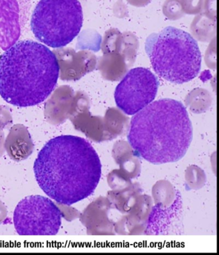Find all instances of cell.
Returning a JSON list of instances; mask_svg holds the SVG:
<instances>
[{
    "label": "cell",
    "mask_w": 219,
    "mask_h": 255,
    "mask_svg": "<svg viewBox=\"0 0 219 255\" xmlns=\"http://www.w3.org/2000/svg\"><path fill=\"white\" fill-rule=\"evenodd\" d=\"M39 187L53 200L70 206L94 192L101 180L102 165L89 141L73 135L54 137L34 162Z\"/></svg>",
    "instance_id": "1"
},
{
    "label": "cell",
    "mask_w": 219,
    "mask_h": 255,
    "mask_svg": "<svg viewBox=\"0 0 219 255\" xmlns=\"http://www.w3.org/2000/svg\"><path fill=\"white\" fill-rule=\"evenodd\" d=\"M128 140L138 156L155 165L178 161L193 138L187 109L171 99L153 101L130 121Z\"/></svg>",
    "instance_id": "2"
},
{
    "label": "cell",
    "mask_w": 219,
    "mask_h": 255,
    "mask_svg": "<svg viewBox=\"0 0 219 255\" xmlns=\"http://www.w3.org/2000/svg\"><path fill=\"white\" fill-rule=\"evenodd\" d=\"M59 75L58 60L47 46L17 42L0 56V96L17 107L36 106L52 94Z\"/></svg>",
    "instance_id": "3"
},
{
    "label": "cell",
    "mask_w": 219,
    "mask_h": 255,
    "mask_svg": "<svg viewBox=\"0 0 219 255\" xmlns=\"http://www.w3.org/2000/svg\"><path fill=\"white\" fill-rule=\"evenodd\" d=\"M145 52L157 74L182 84L198 77L202 56L198 42L186 31L168 26L146 39Z\"/></svg>",
    "instance_id": "4"
},
{
    "label": "cell",
    "mask_w": 219,
    "mask_h": 255,
    "mask_svg": "<svg viewBox=\"0 0 219 255\" xmlns=\"http://www.w3.org/2000/svg\"><path fill=\"white\" fill-rule=\"evenodd\" d=\"M83 12L79 0H40L31 19L35 38L52 48L68 45L83 26Z\"/></svg>",
    "instance_id": "5"
},
{
    "label": "cell",
    "mask_w": 219,
    "mask_h": 255,
    "mask_svg": "<svg viewBox=\"0 0 219 255\" xmlns=\"http://www.w3.org/2000/svg\"><path fill=\"white\" fill-rule=\"evenodd\" d=\"M62 213L47 197L30 196L19 202L14 212V226L19 236H52L58 234Z\"/></svg>",
    "instance_id": "6"
},
{
    "label": "cell",
    "mask_w": 219,
    "mask_h": 255,
    "mask_svg": "<svg viewBox=\"0 0 219 255\" xmlns=\"http://www.w3.org/2000/svg\"><path fill=\"white\" fill-rule=\"evenodd\" d=\"M159 86L158 78L149 69H131L115 89V103L126 115H134L154 101Z\"/></svg>",
    "instance_id": "7"
},
{
    "label": "cell",
    "mask_w": 219,
    "mask_h": 255,
    "mask_svg": "<svg viewBox=\"0 0 219 255\" xmlns=\"http://www.w3.org/2000/svg\"><path fill=\"white\" fill-rule=\"evenodd\" d=\"M185 5L187 6H190V8H196V6H198L200 5L203 0H183Z\"/></svg>",
    "instance_id": "8"
},
{
    "label": "cell",
    "mask_w": 219,
    "mask_h": 255,
    "mask_svg": "<svg viewBox=\"0 0 219 255\" xmlns=\"http://www.w3.org/2000/svg\"><path fill=\"white\" fill-rule=\"evenodd\" d=\"M130 1H132L133 4H141L143 2L147 1V0H130Z\"/></svg>",
    "instance_id": "9"
}]
</instances>
